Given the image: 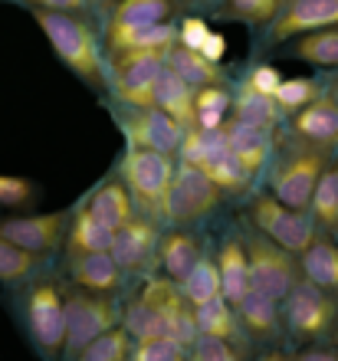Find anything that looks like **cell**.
I'll return each instance as SVG.
<instances>
[{
  "instance_id": "15",
  "label": "cell",
  "mask_w": 338,
  "mask_h": 361,
  "mask_svg": "<svg viewBox=\"0 0 338 361\" xmlns=\"http://www.w3.org/2000/svg\"><path fill=\"white\" fill-rule=\"evenodd\" d=\"M335 23H338V0H286V7L263 30V43L266 47H282V43H289V39L302 37V33L335 27Z\"/></svg>"
},
{
  "instance_id": "44",
  "label": "cell",
  "mask_w": 338,
  "mask_h": 361,
  "mask_svg": "<svg viewBox=\"0 0 338 361\" xmlns=\"http://www.w3.org/2000/svg\"><path fill=\"white\" fill-rule=\"evenodd\" d=\"M198 53L207 59V63H214V66H224V59H227V37L220 33V30H210V37L200 43Z\"/></svg>"
},
{
  "instance_id": "45",
  "label": "cell",
  "mask_w": 338,
  "mask_h": 361,
  "mask_svg": "<svg viewBox=\"0 0 338 361\" xmlns=\"http://www.w3.org/2000/svg\"><path fill=\"white\" fill-rule=\"evenodd\" d=\"M296 361H338V352L332 345H302V352L292 355Z\"/></svg>"
},
{
  "instance_id": "48",
  "label": "cell",
  "mask_w": 338,
  "mask_h": 361,
  "mask_svg": "<svg viewBox=\"0 0 338 361\" xmlns=\"http://www.w3.org/2000/svg\"><path fill=\"white\" fill-rule=\"evenodd\" d=\"M325 89H329V92H332V99H335V105H338V73L329 79V82H325Z\"/></svg>"
},
{
  "instance_id": "36",
  "label": "cell",
  "mask_w": 338,
  "mask_h": 361,
  "mask_svg": "<svg viewBox=\"0 0 338 361\" xmlns=\"http://www.w3.org/2000/svg\"><path fill=\"white\" fill-rule=\"evenodd\" d=\"M322 89H325V82L315 76H282L279 89L272 95V102H276L282 118H289V115H296L299 109H306Z\"/></svg>"
},
{
  "instance_id": "25",
  "label": "cell",
  "mask_w": 338,
  "mask_h": 361,
  "mask_svg": "<svg viewBox=\"0 0 338 361\" xmlns=\"http://www.w3.org/2000/svg\"><path fill=\"white\" fill-rule=\"evenodd\" d=\"M194 322H198V335L200 338H217V342H227L246 352L250 338L240 329V319H236V309L227 299H210V302L198 305L194 309Z\"/></svg>"
},
{
  "instance_id": "9",
  "label": "cell",
  "mask_w": 338,
  "mask_h": 361,
  "mask_svg": "<svg viewBox=\"0 0 338 361\" xmlns=\"http://www.w3.org/2000/svg\"><path fill=\"white\" fill-rule=\"evenodd\" d=\"M224 194L214 188V180L200 171L198 164L174 161V180L168 197V224L171 227H194L217 210Z\"/></svg>"
},
{
  "instance_id": "38",
  "label": "cell",
  "mask_w": 338,
  "mask_h": 361,
  "mask_svg": "<svg viewBox=\"0 0 338 361\" xmlns=\"http://www.w3.org/2000/svg\"><path fill=\"white\" fill-rule=\"evenodd\" d=\"M128 352H132V338H128V332L122 325H115V329L102 332L99 338H92L73 361H125Z\"/></svg>"
},
{
  "instance_id": "10",
  "label": "cell",
  "mask_w": 338,
  "mask_h": 361,
  "mask_svg": "<svg viewBox=\"0 0 338 361\" xmlns=\"http://www.w3.org/2000/svg\"><path fill=\"white\" fill-rule=\"evenodd\" d=\"M66 224L69 210H27L0 220V237L30 257L49 259L56 250H63Z\"/></svg>"
},
{
  "instance_id": "52",
  "label": "cell",
  "mask_w": 338,
  "mask_h": 361,
  "mask_svg": "<svg viewBox=\"0 0 338 361\" xmlns=\"http://www.w3.org/2000/svg\"><path fill=\"white\" fill-rule=\"evenodd\" d=\"M125 361H128V358H125Z\"/></svg>"
},
{
  "instance_id": "16",
  "label": "cell",
  "mask_w": 338,
  "mask_h": 361,
  "mask_svg": "<svg viewBox=\"0 0 338 361\" xmlns=\"http://www.w3.org/2000/svg\"><path fill=\"white\" fill-rule=\"evenodd\" d=\"M286 135L292 142H302L319 152H338V105L329 89H322L306 109L286 118Z\"/></svg>"
},
{
  "instance_id": "33",
  "label": "cell",
  "mask_w": 338,
  "mask_h": 361,
  "mask_svg": "<svg viewBox=\"0 0 338 361\" xmlns=\"http://www.w3.org/2000/svg\"><path fill=\"white\" fill-rule=\"evenodd\" d=\"M230 105H234V92L227 89V82L217 86H200L194 89V128H224L230 118Z\"/></svg>"
},
{
  "instance_id": "30",
  "label": "cell",
  "mask_w": 338,
  "mask_h": 361,
  "mask_svg": "<svg viewBox=\"0 0 338 361\" xmlns=\"http://www.w3.org/2000/svg\"><path fill=\"white\" fill-rule=\"evenodd\" d=\"M164 69H171L174 76H181L191 89L227 82L224 66H214V63H207L200 53H194V49H181L178 43H174V49H168V56H164Z\"/></svg>"
},
{
  "instance_id": "40",
  "label": "cell",
  "mask_w": 338,
  "mask_h": 361,
  "mask_svg": "<svg viewBox=\"0 0 338 361\" xmlns=\"http://www.w3.org/2000/svg\"><path fill=\"white\" fill-rule=\"evenodd\" d=\"M128 361H188V348H181L171 338H141L132 342Z\"/></svg>"
},
{
  "instance_id": "17",
  "label": "cell",
  "mask_w": 338,
  "mask_h": 361,
  "mask_svg": "<svg viewBox=\"0 0 338 361\" xmlns=\"http://www.w3.org/2000/svg\"><path fill=\"white\" fill-rule=\"evenodd\" d=\"M119 122L125 125V138L128 145H138V148H151V152H161V154H171L178 158V148H181V138L188 128H181L171 115L158 112V109H128V115H119Z\"/></svg>"
},
{
  "instance_id": "14",
  "label": "cell",
  "mask_w": 338,
  "mask_h": 361,
  "mask_svg": "<svg viewBox=\"0 0 338 361\" xmlns=\"http://www.w3.org/2000/svg\"><path fill=\"white\" fill-rule=\"evenodd\" d=\"M161 224L135 210L119 230H112V247L109 257L119 263L125 276L128 273H151L155 267V250H158Z\"/></svg>"
},
{
  "instance_id": "1",
  "label": "cell",
  "mask_w": 338,
  "mask_h": 361,
  "mask_svg": "<svg viewBox=\"0 0 338 361\" xmlns=\"http://www.w3.org/2000/svg\"><path fill=\"white\" fill-rule=\"evenodd\" d=\"M40 33L47 37L53 56L73 73L83 86L95 92H109L105 79V49L102 37L95 30V20L73 17V13H49V10H30Z\"/></svg>"
},
{
  "instance_id": "34",
  "label": "cell",
  "mask_w": 338,
  "mask_h": 361,
  "mask_svg": "<svg viewBox=\"0 0 338 361\" xmlns=\"http://www.w3.org/2000/svg\"><path fill=\"white\" fill-rule=\"evenodd\" d=\"M230 118H240V122L256 125V128H266V132H276L279 122H282V115H279V109H276L272 99L256 95V92H250V89H243V86L234 92Z\"/></svg>"
},
{
  "instance_id": "4",
  "label": "cell",
  "mask_w": 338,
  "mask_h": 361,
  "mask_svg": "<svg viewBox=\"0 0 338 361\" xmlns=\"http://www.w3.org/2000/svg\"><path fill=\"white\" fill-rule=\"evenodd\" d=\"M174 161L171 154L151 152L128 145L125 158L119 164V178L135 200V210L151 217L155 224H168V197H171V180H174Z\"/></svg>"
},
{
  "instance_id": "27",
  "label": "cell",
  "mask_w": 338,
  "mask_h": 361,
  "mask_svg": "<svg viewBox=\"0 0 338 361\" xmlns=\"http://www.w3.org/2000/svg\"><path fill=\"white\" fill-rule=\"evenodd\" d=\"M151 109L171 115L181 128H194V89L171 69H161L155 92H151Z\"/></svg>"
},
{
  "instance_id": "42",
  "label": "cell",
  "mask_w": 338,
  "mask_h": 361,
  "mask_svg": "<svg viewBox=\"0 0 338 361\" xmlns=\"http://www.w3.org/2000/svg\"><path fill=\"white\" fill-rule=\"evenodd\" d=\"M188 361H246V352L227 342H217V338H198L191 345Z\"/></svg>"
},
{
  "instance_id": "6",
  "label": "cell",
  "mask_w": 338,
  "mask_h": 361,
  "mask_svg": "<svg viewBox=\"0 0 338 361\" xmlns=\"http://www.w3.org/2000/svg\"><path fill=\"white\" fill-rule=\"evenodd\" d=\"M119 322H122L119 295H95V293L79 289V286H69L66 289V335H63L59 358L73 361L92 338L115 329Z\"/></svg>"
},
{
  "instance_id": "39",
  "label": "cell",
  "mask_w": 338,
  "mask_h": 361,
  "mask_svg": "<svg viewBox=\"0 0 338 361\" xmlns=\"http://www.w3.org/2000/svg\"><path fill=\"white\" fill-rule=\"evenodd\" d=\"M40 184L33 178H20V174H0V207L13 210V214H27L30 207L40 204Z\"/></svg>"
},
{
  "instance_id": "32",
  "label": "cell",
  "mask_w": 338,
  "mask_h": 361,
  "mask_svg": "<svg viewBox=\"0 0 338 361\" xmlns=\"http://www.w3.org/2000/svg\"><path fill=\"white\" fill-rule=\"evenodd\" d=\"M282 7L286 0H220V7L210 17L227 20V23H243L250 30H266Z\"/></svg>"
},
{
  "instance_id": "13",
  "label": "cell",
  "mask_w": 338,
  "mask_h": 361,
  "mask_svg": "<svg viewBox=\"0 0 338 361\" xmlns=\"http://www.w3.org/2000/svg\"><path fill=\"white\" fill-rule=\"evenodd\" d=\"M181 13L178 0H112L109 13L102 20V49L119 47L122 39L135 37L141 30H151L158 23H171Z\"/></svg>"
},
{
  "instance_id": "41",
  "label": "cell",
  "mask_w": 338,
  "mask_h": 361,
  "mask_svg": "<svg viewBox=\"0 0 338 361\" xmlns=\"http://www.w3.org/2000/svg\"><path fill=\"white\" fill-rule=\"evenodd\" d=\"M279 82H282L279 66H272V63L260 59V63H253V66L246 69V76H243V82H240V86L250 89V92H256V95L272 99V95H276V89H279Z\"/></svg>"
},
{
  "instance_id": "2",
  "label": "cell",
  "mask_w": 338,
  "mask_h": 361,
  "mask_svg": "<svg viewBox=\"0 0 338 361\" xmlns=\"http://www.w3.org/2000/svg\"><path fill=\"white\" fill-rule=\"evenodd\" d=\"M332 154L309 148L302 142H292L289 135L272 138V152L266 161V194L276 197L279 204L292 210H306L309 207V194L315 188L319 174L329 168Z\"/></svg>"
},
{
  "instance_id": "12",
  "label": "cell",
  "mask_w": 338,
  "mask_h": 361,
  "mask_svg": "<svg viewBox=\"0 0 338 361\" xmlns=\"http://www.w3.org/2000/svg\"><path fill=\"white\" fill-rule=\"evenodd\" d=\"M138 295L155 312V319L161 325V335L191 352V345L198 342L200 335H198V322H194V309L178 293V286L171 279H164V276H148V283H145V289Z\"/></svg>"
},
{
  "instance_id": "35",
  "label": "cell",
  "mask_w": 338,
  "mask_h": 361,
  "mask_svg": "<svg viewBox=\"0 0 338 361\" xmlns=\"http://www.w3.org/2000/svg\"><path fill=\"white\" fill-rule=\"evenodd\" d=\"M200 171L214 180V188L220 190L224 197H240V194H246V190L253 188V178L243 171V164L236 161L230 152L217 154L214 161H207Z\"/></svg>"
},
{
  "instance_id": "5",
  "label": "cell",
  "mask_w": 338,
  "mask_h": 361,
  "mask_svg": "<svg viewBox=\"0 0 338 361\" xmlns=\"http://www.w3.org/2000/svg\"><path fill=\"white\" fill-rule=\"evenodd\" d=\"M279 312H282V335L296 338L299 345H322L329 342L338 325V299L315 289L306 279H299L279 299Z\"/></svg>"
},
{
  "instance_id": "50",
  "label": "cell",
  "mask_w": 338,
  "mask_h": 361,
  "mask_svg": "<svg viewBox=\"0 0 338 361\" xmlns=\"http://www.w3.org/2000/svg\"><path fill=\"white\" fill-rule=\"evenodd\" d=\"M17 4H23V7H27V4H30V0H17Z\"/></svg>"
},
{
  "instance_id": "43",
  "label": "cell",
  "mask_w": 338,
  "mask_h": 361,
  "mask_svg": "<svg viewBox=\"0 0 338 361\" xmlns=\"http://www.w3.org/2000/svg\"><path fill=\"white\" fill-rule=\"evenodd\" d=\"M210 30L214 27H210V20H207L204 13H188V17H181L178 20V47L198 53L200 43L210 37Z\"/></svg>"
},
{
  "instance_id": "11",
  "label": "cell",
  "mask_w": 338,
  "mask_h": 361,
  "mask_svg": "<svg viewBox=\"0 0 338 361\" xmlns=\"http://www.w3.org/2000/svg\"><path fill=\"white\" fill-rule=\"evenodd\" d=\"M161 69H164L161 56H141V53H112V56H105L109 89L128 109H148Z\"/></svg>"
},
{
  "instance_id": "23",
  "label": "cell",
  "mask_w": 338,
  "mask_h": 361,
  "mask_svg": "<svg viewBox=\"0 0 338 361\" xmlns=\"http://www.w3.org/2000/svg\"><path fill=\"white\" fill-rule=\"evenodd\" d=\"M296 259H299V273L306 283H312L315 289L338 299V240L335 237L319 233Z\"/></svg>"
},
{
  "instance_id": "31",
  "label": "cell",
  "mask_w": 338,
  "mask_h": 361,
  "mask_svg": "<svg viewBox=\"0 0 338 361\" xmlns=\"http://www.w3.org/2000/svg\"><path fill=\"white\" fill-rule=\"evenodd\" d=\"M178 293L188 299L191 309L210 302V299H220V273H217V263H214V253H200V259L194 267L188 269L184 279H178Z\"/></svg>"
},
{
  "instance_id": "46",
  "label": "cell",
  "mask_w": 338,
  "mask_h": 361,
  "mask_svg": "<svg viewBox=\"0 0 338 361\" xmlns=\"http://www.w3.org/2000/svg\"><path fill=\"white\" fill-rule=\"evenodd\" d=\"M181 7H188V10H194V13H214L217 7H220V0H178Z\"/></svg>"
},
{
  "instance_id": "47",
  "label": "cell",
  "mask_w": 338,
  "mask_h": 361,
  "mask_svg": "<svg viewBox=\"0 0 338 361\" xmlns=\"http://www.w3.org/2000/svg\"><path fill=\"white\" fill-rule=\"evenodd\" d=\"M256 361H296L289 352H282V348H270V352H263Z\"/></svg>"
},
{
  "instance_id": "37",
  "label": "cell",
  "mask_w": 338,
  "mask_h": 361,
  "mask_svg": "<svg viewBox=\"0 0 338 361\" xmlns=\"http://www.w3.org/2000/svg\"><path fill=\"white\" fill-rule=\"evenodd\" d=\"M40 267H43V259L30 257L0 237V283L4 286H23L40 273Z\"/></svg>"
},
{
  "instance_id": "20",
  "label": "cell",
  "mask_w": 338,
  "mask_h": 361,
  "mask_svg": "<svg viewBox=\"0 0 338 361\" xmlns=\"http://www.w3.org/2000/svg\"><path fill=\"white\" fill-rule=\"evenodd\" d=\"M234 309H236V319H240V329H243V335L250 342L270 345V342H276V338H282L279 299H270V295L250 289Z\"/></svg>"
},
{
  "instance_id": "7",
  "label": "cell",
  "mask_w": 338,
  "mask_h": 361,
  "mask_svg": "<svg viewBox=\"0 0 338 361\" xmlns=\"http://www.w3.org/2000/svg\"><path fill=\"white\" fill-rule=\"evenodd\" d=\"M243 224L253 227L256 233H263L266 240H272L276 247H282L292 257H299L302 250L319 237V230H315V224H312V217L306 210L286 207L276 197H270L266 190H256L250 197Z\"/></svg>"
},
{
  "instance_id": "8",
  "label": "cell",
  "mask_w": 338,
  "mask_h": 361,
  "mask_svg": "<svg viewBox=\"0 0 338 361\" xmlns=\"http://www.w3.org/2000/svg\"><path fill=\"white\" fill-rule=\"evenodd\" d=\"M243 247L246 267H250V289H256V293L270 295V299H282L302 279L299 259L282 247H276L272 240H266L263 233H256L253 227L243 230Z\"/></svg>"
},
{
  "instance_id": "51",
  "label": "cell",
  "mask_w": 338,
  "mask_h": 361,
  "mask_svg": "<svg viewBox=\"0 0 338 361\" xmlns=\"http://www.w3.org/2000/svg\"><path fill=\"white\" fill-rule=\"evenodd\" d=\"M335 240H338V233H335Z\"/></svg>"
},
{
  "instance_id": "3",
  "label": "cell",
  "mask_w": 338,
  "mask_h": 361,
  "mask_svg": "<svg viewBox=\"0 0 338 361\" xmlns=\"http://www.w3.org/2000/svg\"><path fill=\"white\" fill-rule=\"evenodd\" d=\"M17 315L27 338L47 361H59L66 335V286L56 276H33L20 286Z\"/></svg>"
},
{
  "instance_id": "19",
  "label": "cell",
  "mask_w": 338,
  "mask_h": 361,
  "mask_svg": "<svg viewBox=\"0 0 338 361\" xmlns=\"http://www.w3.org/2000/svg\"><path fill=\"white\" fill-rule=\"evenodd\" d=\"M204 253V243L198 240V233L188 227H171L168 233L158 237V250H155V267L161 269L164 279L178 283L188 276V269L194 267Z\"/></svg>"
},
{
  "instance_id": "24",
  "label": "cell",
  "mask_w": 338,
  "mask_h": 361,
  "mask_svg": "<svg viewBox=\"0 0 338 361\" xmlns=\"http://www.w3.org/2000/svg\"><path fill=\"white\" fill-rule=\"evenodd\" d=\"M109 247H112V230L105 227V224H99L85 204H79V207L69 214L66 237H63V253H66V259L89 257V253H109Z\"/></svg>"
},
{
  "instance_id": "21",
  "label": "cell",
  "mask_w": 338,
  "mask_h": 361,
  "mask_svg": "<svg viewBox=\"0 0 338 361\" xmlns=\"http://www.w3.org/2000/svg\"><path fill=\"white\" fill-rule=\"evenodd\" d=\"M217 273H220V299L236 305L250 293V267H246V247L240 233H227L214 253Z\"/></svg>"
},
{
  "instance_id": "49",
  "label": "cell",
  "mask_w": 338,
  "mask_h": 361,
  "mask_svg": "<svg viewBox=\"0 0 338 361\" xmlns=\"http://www.w3.org/2000/svg\"><path fill=\"white\" fill-rule=\"evenodd\" d=\"M329 345H332V348H335V352H338V325H335V332H332V338H329Z\"/></svg>"
},
{
  "instance_id": "29",
  "label": "cell",
  "mask_w": 338,
  "mask_h": 361,
  "mask_svg": "<svg viewBox=\"0 0 338 361\" xmlns=\"http://www.w3.org/2000/svg\"><path fill=\"white\" fill-rule=\"evenodd\" d=\"M286 56L299 59V63H309L315 69H338V23L289 39Z\"/></svg>"
},
{
  "instance_id": "18",
  "label": "cell",
  "mask_w": 338,
  "mask_h": 361,
  "mask_svg": "<svg viewBox=\"0 0 338 361\" xmlns=\"http://www.w3.org/2000/svg\"><path fill=\"white\" fill-rule=\"evenodd\" d=\"M224 138H227V152L243 164V171L253 180L260 178L263 168H266V161H270L272 138H276V135L266 132V128H256V125L240 122V118H227L224 122Z\"/></svg>"
},
{
  "instance_id": "26",
  "label": "cell",
  "mask_w": 338,
  "mask_h": 361,
  "mask_svg": "<svg viewBox=\"0 0 338 361\" xmlns=\"http://www.w3.org/2000/svg\"><path fill=\"white\" fill-rule=\"evenodd\" d=\"M83 204L92 210V217L99 220V224H105L109 230H119L125 220L135 214V200H132V194H128V188H125V180L119 178V174H109Z\"/></svg>"
},
{
  "instance_id": "28",
  "label": "cell",
  "mask_w": 338,
  "mask_h": 361,
  "mask_svg": "<svg viewBox=\"0 0 338 361\" xmlns=\"http://www.w3.org/2000/svg\"><path fill=\"white\" fill-rule=\"evenodd\" d=\"M306 214L312 217L319 233H329V237L338 233V158H332L329 168L319 174V180H315V188L309 194Z\"/></svg>"
},
{
  "instance_id": "22",
  "label": "cell",
  "mask_w": 338,
  "mask_h": 361,
  "mask_svg": "<svg viewBox=\"0 0 338 361\" xmlns=\"http://www.w3.org/2000/svg\"><path fill=\"white\" fill-rule=\"evenodd\" d=\"M66 269H69L73 286H79L85 293H95V295H119L122 293L125 273L119 269V263H115L109 253L73 257V259H66Z\"/></svg>"
}]
</instances>
